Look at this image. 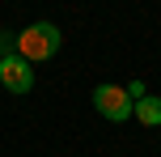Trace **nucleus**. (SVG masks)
<instances>
[{"label":"nucleus","mask_w":161,"mask_h":157,"mask_svg":"<svg viewBox=\"0 0 161 157\" xmlns=\"http://www.w3.org/2000/svg\"><path fill=\"white\" fill-rule=\"evenodd\" d=\"M59 47H64V34H59V25H51V21H34V25H25V30L17 34V55H21L25 64L55 59Z\"/></svg>","instance_id":"f257e3e1"},{"label":"nucleus","mask_w":161,"mask_h":157,"mask_svg":"<svg viewBox=\"0 0 161 157\" xmlns=\"http://www.w3.org/2000/svg\"><path fill=\"white\" fill-rule=\"evenodd\" d=\"M93 110L102 119H110V123H123L127 115H136V102L127 98L123 85H97L93 89Z\"/></svg>","instance_id":"f03ea898"},{"label":"nucleus","mask_w":161,"mask_h":157,"mask_svg":"<svg viewBox=\"0 0 161 157\" xmlns=\"http://www.w3.org/2000/svg\"><path fill=\"white\" fill-rule=\"evenodd\" d=\"M0 85H4L8 93H30V89H34V68L25 64L21 55L0 59Z\"/></svg>","instance_id":"7ed1b4c3"},{"label":"nucleus","mask_w":161,"mask_h":157,"mask_svg":"<svg viewBox=\"0 0 161 157\" xmlns=\"http://www.w3.org/2000/svg\"><path fill=\"white\" fill-rule=\"evenodd\" d=\"M136 119H140L144 127H161V98H153V93L140 98V102H136Z\"/></svg>","instance_id":"20e7f679"},{"label":"nucleus","mask_w":161,"mask_h":157,"mask_svg":"<svg viewBox=\"0 0 161 157\" xmlns=\"http://www.w3.org/2000/svg\"><path fill=\"white\" fill-rule=\"evenodd\" d=\"M8 55H17V34L0 30V59H8Z\"/></svg>","instance_id":"39448f33"}]
</instances>
